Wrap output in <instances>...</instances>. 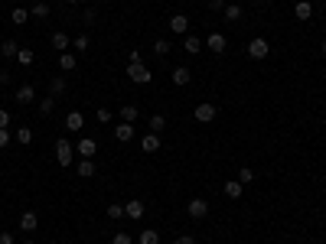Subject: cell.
Segmentation results:
<instances>
[{
    "label": "cell",
    "mask_w": 326,
    "mask_h": 244,
    "mask_svg": "<svg viewBox=\"0 0 326 244\" xmlns=\"http://www.w3.org/2000/svg\"><path fill=\"white\" fill-rule=\"evenodd\" d=\"M108 218H111V222H118V218H124V205H118V202H111V205H108Z\"/></svg>",
    "instance_id": "cell-31"
},
{
    "label": "cell",
    "mask_w": 326,
    "mask_h": 244,
    "mask_svg": "<svg viewBox=\"0 0 326 244\" xmlns=\"http://www.w3.org/2000/svg\"><path fill=\"white\" fill-rule=\"evenodd\" d=\"M225 20L228 23H238L242 20V7L238 4H225Z\"/></svg>",
    "instance_id": "cell-24"
},
{
    "label": "cell",
    "mask_w": 326,
    "mask_h": 244,
    "mask_svg": "<svg viewBox=\"0 0 326 244\" xmlns=\"http://www.w3.org/2000/svg\"><path fill=\"white\" fill-rule=\"evenodd\" d=\"M82 127H85L82 111H69V114H66V130H82Z\"/></svg>",
    "instance_id": "cell-14"
},
{
    "label": "cell",
    "mask_w": 326,
    "mask_h": 244,
    "mask_svg": "<svg viewBox=\"0 0 326 244\" xmlns=\"http://www.w3.org/2000/svg\"><path fill=\"white\" fill-rule=\"evenodd\" d=\"M154 52H157V56L163 59L166 52H170V42H166V39H157V42H154Z\"/></svg>",
    "instance_id": "cell-36"
},
{
    "label": "cell",
    "mask_w": 326,
    "mask_h": 244,
    "mask_svg": "<svg viewBox=\"0 0 326 244\" xmlns=\"http://www.w3.org/2000/svg\"><path fill=\"white\" fill-rule=\"evenodd\" d=\"M186 212H189V218H206V215H209V202H206V199H189V205H186Z\"/></svg>",
    "instance_id": "cell-4"
},
{
    "label": "cell",
    "mask_w": 326,
    "mask_h": 244,
    "mask_svg": "<svg viewBox=\"0 0 326 244\" xmlns=\"http://www.w3.org/2000/svg\"><path fill=\"white\" fill-rule=\"evenodd\" d=\"M26 244H36V241H26Z\"/></svg>",
    "instance_id": "cell-47"
},
{
    "label": "cell",
    "mask_w": 326,
    "mask_h": 244,
    "mask_svg": "<svg viewBox=\"0 0 326 244\" xmlns=\"http://www.w3.org/2000/svg\"><path fill=\"white\" fill-rule=\"evenodd\" d=\"M59 68H62V72H72V68H75V56H72V52H59Z\"/></svg>",
    "instance_id": "cell-23"
},
{
    "label": "cell",
    "mask_w": 326,
    "mask_h": 244,
    "mask_svg": "<svg viewBox=\"0 0 326 244\" xmlns=\"http://www.w3.org/2000/svg\"><path fill=\"white\" fill-rule=\"evenodd\" d=\"M62 91H66V78H62V75L52 78V82H49V94H56V98H59Z\"/></svg>",
    "instance_id": "cell-30"
},
{
    "label": "cell",
    "mask_w": 326,
    "mask_h": 244,
    "mask_svg": "<svg viewBox=\"0 0 326 244\" xmlns=\"http://www.w3.org/2000/svg\"><path fill=\"white\" fill-rule=\"evenodd\" d=\"M137 117H140V108H137V104H124V108H121V120H124V124H134Z\"/></svg>",
    "instance_id": "cell-18"
},
{
    "label": "cell",
    "mask_w": 326,
    "mask_h": 244,
    "mask_svg": "<svg viewBox=\"0 0 326 244\" xmlns=\"http://www.w3.org/2000/svg\"><path fill=\"white\" fill-rule=\"evenodd\" d=\"M140 150H144V153H157V150H160V137H157V134H147L144 140H140Z\"/></svg>",
    "instance_id": "cell-16"
},
{
    "label": "cell",
    "mask_w": 326,
    "mask_h": 244,
    "mask_svg": "<svg viewBox=\"0 0 326 244\" xmlns=\"http://www.w3.org/2000/svg\"><path fill=\"white\" fill-rule=\"evenodd\" d=\"M206 49H209V52H215V56H222V52L228 49V39H225V33H212V36L206 39Z\"/></svg>",
    "instance_id": "cell-6"
},
{
    "label": "cell",
    "mask_w": 326,
    "mask_h": 244,
    "mask_svg": "<svg viewBox=\"0 0 326 244\" xmlns=\"http://www.w3.org/2000/svg\"><path fill=\"white\" fill-rule=\"evenodd\" d=\"M33 98H36L33 85H20V88H16V101H20V104H33Z\"/></svg>",
    "instance_id": "cell-19"
},
{
    "label": "cell",
    "mask_w": 326,
    "mask_h": 244,
    "mask_svg": "<svg viewBox=\"0 0 326 244\" xmlns=\"http://www.w3.org/2000/svg\"><path fill=\"white\" fill-rule=\"evenodd\" d=\"M320 52H323V56H326V39H323V42H320Z\"/></svg>",
    "instance_id": "cell-45"
},
{
    "label": "cell",
    "mask_w": 326,
    "mask_h": 244,
    "mask_svg": "<svg viewBox=\"0 0 326 244\" xmlns=\"http://www.w3.org/2000/svg\"><path fill=\"white\" fill-rule=\"evenodd\" d=\"M72 153H75V147L66 140V137H59L56 140V160H59V166H72Z\"/></svg>",
    "instance_id": "cell-2"
},
{
    "label": "cell",
    "mask_w": 326,
    "mask_h": 244,
    "mask_svg": "<svg viewBox=\"0 0 326 244\" xmlns=\"http://www.w3.org/2000/svg\"><path fill=\"white\" fill-rule=\"evenodd\" d=\"M52 111H56V94H49V98L39 101V114H42V117H49Z\"/></svg>",
    "instance_id": "cell-25"
},
{
    "label": "cell",
    "mask_w": 326,
    "mask_h": 244,
    "mask_svg": "<svg viewBox=\"0 0 326 244\" xmlns=\"http://www.w3.org/2000/svg\"><path fill=\"white\" fill-rule=\"evenodd\" d=\"M49 244H59V241H49Z\"/></svg>",
    "instance_id": "cell-48"
},
{
    "label": "cell",
    "mask_w": 326,
    "mask_h": 244,
    "mask_svg": "<svg viewBox=\"0 0 326 244\" xmlns=\"http://www.w3.org/2000/svg\"><path fill=\"white\" fill-rule=\"evenodd\" d=\"M196 120H199V124H212V120H215V104L212 101H202L199 108H196Z\"/></svg>",
    "instance_id": "cell-7"
},
{
    "label": "cell",
    "mask_w": 326,
    "mask_h": 244,
    "mask_svg": "<svg viewBox=\"0 0 326 244\" xmlns=\"http://www.w3.org/2000/svg\"><path fill=\"white\" fill-rule=\"evenodd\" d=\"M0 244H13V234L10 231H0Z\"/></svg>",
    "instance_id": "cell-43"
},
{
    "label": "cell",
    "mask_w": 326,
    "mask_h": 244,
    "mask_svg": "<svg viewBox=\"0 0 326 244\" xmlns=\"http://www.w3.org/2000/svg\"><path fill=\"white\" fill-rule=\"evenodd\" d=\"M173 244H180V241H173Z\"/></svg>",
    "instance_id": "cell-49"
},
{
    "label": "cell",
    "mask_w": 326,
    "mask_h": 244,
    "mask_svg": "<svg viewBox=\"0 0 326 244\" xmlns=\"http://www.w3.org/2000/svg\"><path fill=\"white\" fill-rule=\"evenodd\" d=\"M183 49H186L189 56H196V52H202V49H206V42H202L199 36H192V33H186V39H183Z\"/></svg>",
    "instance_id": "cell-10"
},
{
    "label": "cell",
    "mask_w": 326,
    "mask_h": 244,
    "mask_svg": "<svg viewBox=\"0 0 326 244\" xmlns=\"http://www.w3.org/2000/svg\"><path fill=\"white\" fill-rule=\"evenodd\" d=\"M42 4H46V0H42Z\"/></svg>",
    "instance_id": "cell-50"
},
{
    "label": "cell",
    "mask_w": 326,
    "mask_h": 244,
    "mask_svg": "<svg viewBox=\"0 0 326 244\" xmlns=\"http://www.w3.org/2000/svg\"><path fill=\"white\" fill-rule=\"evenodd\" d=\"M88 46H92V39H88V36H75L72 39V49L75 52H88Z\"/></svg>",
    "instance_id": "cell-34"
},
{
    "label": "cell",
    "mask_w": 326,
    "mask_h": 244,
    "mask_svg": "<svg viewBox=\"0 0 326 244\" xmlns=\"http://www.w3.org/2000/svg\"><path fill=\"white\" fill-rule=\"evenodd\" d=\"M7 124H10V111L0 108V127H7Z\"/></svg>",
    "instance_id": "cell-42"
},
{
    "label": "cell",
    "mask_w": 326,
    "mask_h": 244,
    "mask_svg": "<svg viewBox=\"0 0 326 244\" xmlns=\"http://www.w3.org/2000/svg\"><path fill=\"white\" fill-rule=\"evenodd\" d=\"M16 62H20L23 68H30V65H33V49H26V46H20V52H16Z\"/></svg>",
    "instance_id": "cell-27"
},
{
    "label": "cell",
    "mask_w": 326,
    "mask_h": 244,
    "mask_svg": "<svg viewBox=\"0 0 326 244\" xmlns=\"http://www.w3.org/2000/svg\"><path fill=\"white\" fill-rule=\"evenodd\" d=\"M69 46H72V39H69L62 30L52 33V49H56V52H69Z\"/></svg>",
    "instance_id": "cell-15"
},
{
    "label": "cell",
    "mask_w": 326,
    "mask_h": 244,
    "mask_svg": "<svg viewBox=\"0 0 326 244\" xmlns=\"http://www.w3.org/2000/svg\"><path fill=\"white\" fill-rule=\"evenodd\" d=\"M268 52H271V46H268V39H264V36H254L248 42V56L251 59H268Z\"/></svg>",
    "instance_id": "cell-3"
},
{
    "label": "cell",
    "mask_w": 326,
    "mask_h": 244,
    "mask_svg": "<svg viewBox=\"0 0 326 244\" xmlns=\"http://www.w3.org/2000/svg\"><path fill=\"white\" fill-rule=\"evenodd\" d=\"M16 143H23V147L33 143V130L30 127H20V130H16Z\"/></svg>",
    "instance_id": "cell-32"
},
{
    "label": "cell",
    "mask_w": 326,
    "mask_h": 244,
    "mask_svg": "<svg viewBox=\"0 0 326 244\" xmlns=\"http://www.w3.org/2000/svg\"><path fill=\"white\" fill-rule=\"evenodd\" d=\"M111 244H134V238H131L127 231H118V234L111 238Z\"/></svg>",
    "instance_id": "cell-37"
},
{
    "label": "cell",
    "mask_w": 326,
    "mask_h": 244,
    "mask_svg": "<svg viewBox=\"0 0 326 244\" xmlns=\"http://www.w3.org/2000/svg\"><path fill=\"white\" fill-rule=\"evenodd\" d=\"M127 59H131V62H144V56H140V49H131V52H127Z\"/></svg>",
    "instance_id": "cell-41"
},
{
    "label": "cell",
    "mask_w": 326,
    "mask_h": 244,
    "mask_svg": "<svg viewBox=\"0 0 326 244\" xmlns=\"http://www.w3.org/2000/svg\"><path fill=\"white\" fill-rule=\"evenodd\" d=\"M95 117H98L101 124H108V120H111V111H108V108H98V114H95Z\"/></svg>",
    "instance_id": "cell-38"
},
{
    "label": "cell",
    "mask_w": 326,
    "mask_h": 244,
    "mask_svg": "<svg viewBox=\"0 0 326 244\" xmlns=\"http://www.w3.org/2000/svg\"><path fill=\"white\" fill-rule=\"evenodd\" d=\"M16 52H20V42H16V39H4V42H0V56H4V59H13Z\"/></svg>",
    "instance_id": "cell-17"
},
{
    "label": "cell",
    "mask_w": 326,
    "mask_h": 244,
    "mask_svg": "<svg viewBox=\"0 0 326 244\" xmlns=\"http://www.w3.org/2000/svg\"><path fill=\"white\" fill-rule=\"evenodd\" d=\"M294 16H297V20H310V16H313V7L307 4V0H300V4L294 7Z\"/></svg>",
    "instance_id": "cell-20"
},
{
    "label": "cell",
    "mask_w": 326,
    "mask_h": 244,
    "mask_svg": "<svg viewBox=\"0 0 326 244\" xmlns=\"http://www.w3.org/2000/svg\"><path fill=\"white\" fill-rule=\"evenodd\" d=\"M137 244H160V234H157L154 228H147V231L137 234Z\"/></svg>",
    "instance_id": "cell-22"
},
{
    "label": "cell",
    "mask_w": 326,
    "mask_h": 244,
    "mask_svg": "<svg viewBox=\"0 0 326 244\" xmlns=\"http://www.w3.org/2000/svg\"><path fill=\"white\" fill-rule=\"evenodd\" d=\"M66 4H78V0H66Z\"/></svg>",
    "instance_id": "cell-46"
},
{
    "label": "cell",
    "mask_w": 326,
    "mask_h": 244,
    "mask_svg": "<svg viewBox=\"0 0 326 244\" xmlns=\"http://www.w3.org/2000/svg\"><path fill=\"white\" fill-rule=\"evenodd\" d=\"M225 196L228 199H242V182L238 179H228L225 182Z\"/></svg>",
    "instance_id": "cell-26"
},
{
    "label": "cell",
    "mask_w": 326,
    "mask_h": 244,
    "mask_svg": "<svg viewBox=\"0 0 326 244\" xmlns=\"http://www.w3.org/2000/svg\"><path fill=\"white\" fill-rule=\"evenodd\" d=\"M26 20H30V10H26V7H13V13H10V23L23 26Z\"/></svg>",
    "instance_id": "cell-21"
},
{
    "label": "cell",
    "mask_w": 326,
    "mask_h": 244,
    "mask_svg": "<svg viewBox=\"0 0 326 244\" xmlns=\"http://www.w3.org/2000/svg\"><path fill=\"white\" fill-rule=\"evenodd\" d=\"M238 182H242V186H248V182H254V169L242 166V169H238Z\"/></svg>",
    "instance_id": "cell-35"
},
{
    "label": "cell",
    "mask_w": 326,
    "mask_h": 244,
    "mask_svg": "<svg viewBox=\"0 0 326 244\" xmlns=\"http://www.w3.org/2000/svg\"><path fill=\"white\" fill-rule=\"evenodd\" d=\"M78 176H85V179L95 176V163L92 160H82V163H78Z\"/></svg>",
    "instance_id": "cell-33"
},
{
    "label": "cell",
    "mask_w": 326,
    "mask_h": 244,
    "mask_svg": "<svg viewBox=\"0 0 326 244\" xmlns=\"http://www.w3.org/2000/svg\"><path fill=\"white\" fill-rule=\"evenodd\" d=\"M30 16H36V20H46V16H49V7L42 4V0H36V4H33V10H30Z\"/></svg>",
    "instance_id": "cell-29"
},
{
    "label": "cell",
    "mask_w": 326,
    "mask_h": 244,
    "mask_svg": "<svg viewBox=\"0 0 326 244\" xmlns=\"http://www.w3.org/2000/svg\"><path fill=\"white\" fill-rule=\"evenodd\" d=\"M209 10H225V0H206Z\"/></svg>",
    "instance_id": "cell-39"
},
{
    "label": "cell",
    "mask_w": 326,
    "mask_h": 244,
    "mask_svg": "<svg viewBox=\"0 0 326 244\" xmlns=\"http://www.w3.org/2000/svg\"><path fill=\"white\" fill-rule=\"evenodd\" d=\"M75 153H78V156H82V160H92V156H95V153H98V143H95V140H92V137H82V140H78V143H75Z\"/></svg>",
    "instance_id": "cell-5"
},
{
    "label": "cell",
    "mask_w": 326,
    "mask_h": 244,
    "mask_svg": "<svg viewBox=\"0 0 326 244\" xmlns=\"http://www.w3.org/2000/svg\"><path fill=\"white\" fill-rule=\"evenodd\" d=\"M170 30H173V33H180V36H186V33H189V16L173 13V16H170Z\"/></svg>",
    "instance_id": "cell-8"
},
{
    "label": "cell",
    "mask_w": 326,
    "mask_h": 244,
    "mask_svg": "<svg viewBox=\"0 0 326 244\" xmlns=\"http://www.w3.org/2000/svg\"><path fill=\"white\" fill-rule=\"evenodd\" d=\"M127 78H131L134 85H147L154 75H150V68H147L144 62H131V65H127Z\"/></svg>",
    "instance_id": "cell-1"
},
{
    "label": "cell",
    "mask_w": 326,
    "mask_h": 244,
    "mask_svg": "<svg viewBox=\"0 0 326 244\" xmlns=\"http://www.w3.org/2000/svg\"><path fill=\"white\" fill-rule=\"evenodd\" d=\"M20 228H23V231H30V234L36 231V228H39V218H36V212H23V215H20Z\"/></svg>",
    "instance_id": "cell-13"
},
{
    "label": "cell",
    "mask_w": 326,
    "mask_h": 244,
    "mask_svg": "<svg viewBox=\"0 0 326 244\" xmlns=\"http://www.w3.org/2000/svg\"><path fill=\"white\" fill-rule=\"evenodd\" d=\"M144 212H147V205H144V202H137V199H134V202H124V215H127V218L140 222V218H144Z\"/></svg>",
    "instance_id": "cell-9"
},
{
    "label": "cell",
    "mask_w": 326,
    "mask_h": 244,
    "mask_svg": "<svg viewBox=\"0 0 326 244\" xmlns=\"http://www.w3.org/2000/svg\"><path fill=\"white\" fill-rule=\"evenodd\" d=\"M7 143H10V130L0 127V147H7Z\"/></svg>",
    "instance_id": "cell-40"
},
{
    "label": "cell",
    "mask_w": 326,
    "mask_h": 244,
    "mask_svg": "<svg viewBox=\"0 0 326 244\" xmlns=\"http://www.w3.org/2000/svg\"><path fill=\"white\" fill-rule=\"evenodd\" d=\"M114 140H118V143L134 140V124H118V127H114Z\"/></svg>",
    "instance_id": "cell-11"
},
{
    "label": "cell",
    "mask_w": 326,
    "mask_h": 244,
    "mask_svg": "<svg viewBox=\"0 0 326 244\" xmlns=\"http://www.w3.org/2000/svg\"><path fill=\"white\" fill-rule=\"evenodd\" d=\"M0 85H10V72H0Z\"/></svg>",
    "instance_id": "cell-44"
},
{
    "label": "cell",
    "mask_w": 326,
    "mask_h": 244,
    "mask_svg": "<svg viewBox=\"0 0 326 244\" xmlns=\"http://www.w3.org/2000/svg\"><path fill=\"white\" fill-rule=\"evenodd\" d=\"M163 127H166V117H163V114H154V117H150V134L160 137V134H163Z\"/></svg>",
    "instance_id": "cell-28"
},
{
    "label": "cell",
    "mask_w": 326,
    "mask_h": 244,
    "mask_svg": "<svg viewBox=\"0 0 326 244\" xmlns=\"http://www.w3.org/2000/svg\"><path fill=\"white\" fill-rule=\"evenodd\" d=\"M189 82H192V72H189V68H183V65H176V68H173V85L186 88Z\"/></svg>",
    "instance_id": "cell-12"
}]
</instances>
